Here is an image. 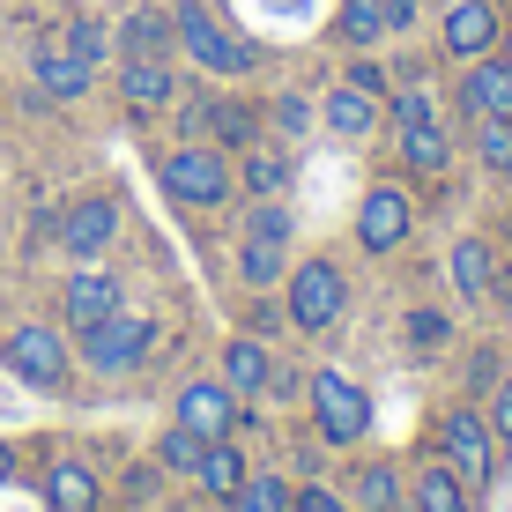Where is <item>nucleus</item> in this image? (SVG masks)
I'll list each match as a JSON object with an SVG mask.
<instances>
[{"instance_id": "1", "label": "nucleus", "mask_w": 512, "mask_h": 512, "mask_svg": "<svg viewBox=\"0 0 512 512\" xmlns=\"http://www.w3.org/2000/svg\"><path fill=\"white\" fill-rule=\"evenodd\" d=\"M156 179H164V193H171V201H186V208H223L238 193V171L223 164V149H208V141L171 149L164 164H156Z\"/></svg>"}, {"instance_id": "2", "label": "nucleus", "mask_w": 512, "mask_h": 512, "mask_svg": "<svg viewBox=\"0 0 512 512\" xmlns=\"http://www.w3.org/2000/svg\"><path fill=\"white\" fill-rule=\"evenodd\" d=\"M0 357H8V372L23 379V386H38V394H60L67 372H75V349H67V334L45 327V320H23L8 342H0Z\"/></svg>"}, {"instance_id": "3", "label": "nucleus", "mask_w": 512, "mask_h": 512, "mask_svg": "<svg viewBox=\"0 0 512 512\" xmlns=\"http://www.w3.org/2000/svg\"><path fill=\"white\" fill-rule=\"evenodd\" d=\"M149 342H156V327L141 320V312H127V305H119V312H104L97 327H82V349H75V357L90 364L97 379H127L134 364L149 357Z\"/></svg>"}, {"instance_id": "4", "label": "nucleus", "mask_w": 512, "mask_h": 512, "mask_svg": "<svg viewBox=\"0 0 512 512\" xmlns=\"http://www.w3.org/2000/svg\"><path fill=\"white\" fill-rule=\"evenodd\" d=\"M171 30H179V45L208 67V75H253V45H245L238 30H223L201 0H179V8H171Z\"/></svg>"}, {"instance_id": "5", "label": "nucleus", "mask_w": 512, "mask_h": 512, "mask_svg": "<svg viewBox=\"0 0 512 512\" xmlns=\"http://www.w3.org/2000/svg\"><path fill=\"white\" fill-rule=\"evenodd\" d=\"M438 453H446V468L461 475L468 490H483L490 475H498V438H490L483 409H446L438 416Z\"/></svg>"}, {"instance_id": "6", "label": "nucleus", "mask_w": 512, "mask_h": 512, "mask_svg": "<svg viewBox=\"0 0 512 512\" xmlns=\"http://www.w3.org/2000/svg\"><path fill=\"white\" fill-rule=\"evenodd\" d=\"M290 327H305V334H327L334 320L349 312V282H342V268L334 260H297L290 268Z\"/></svg>"}, {"instance_id": "7", "label": "nucleus", "mask_w": 512, "mask_h": 512, "mask_svg": "<svg viewBox=\"0 0 512 512\" xmlns=\"http://www.w3.org/2000/svg\"><path fill=\"white\" fill-rule=\"evenodd\" d=\"M305 401H312V423H320L327 446H357V438L372 431V394H364L357 379H342V372H320L305 386Z\"/></svg>"}, {"instance_id": "8", "label": "nucleus", "mask_w": 512, "mask_h": 512, "mask_svg": "<svg viewBox=\"0 0 512 512\" xmlns=\"http://www.w3.org/2000/svg\"><path fill=\"white\" fill-rule=\"evenodd\" d=\"M112 238H119V201H112V193H82V201L60 216V245L82 260V268L112 253Z\"/></svg>"}, {"instance_id": "9", "label": "nucleus", "mask_w": 512, "mask_h": 512, "mask_svg": "<svg viewBox=\"0 0 512 512\" xmlns=\"http://www.w3.org/2000/svg\"><path fill=\"white\" fill-rule=\"evenodd\" d=\"M171 416H179L193 438H231L245 423V401L223 379H193V386H179V409H171Z\"/></svg>"}, {"instance_id": "10", "label": "nucleus", "mask_w": 512, "mask_h": 512, "mask_svg": "<svg viewBox=\"0 0 512 512\" xmlns=\"http://www.w3.org/2000/svg\"><path fill=\"white\" fill-rule=\"evenodd\" d=\"M179 127H186L193 141H216V149H253L260 112H253L245 97H208V104H186Z\"/></svg>"}, {"instance_id": "11", "label": "nucleus", "mask_w": 512, "mask_h": 512, "mask_svg": "<svg viewBox=\"0 0 512 512\" xmlns=\"http://www.w3.org/2000/svg\"><path fill=\"white\" fill-rule=\"evenodd\" d=\"M409 231H416V208H409V193H401V186H372V193H364V208H357L364 253H394Z\"/></svg>"}, {"instance_id": "12", "label": "nucleus", "mask_w": 512, "mask_h": 512, "mask_svg": "<svg viewBox=\"0 0 512 512\" xmlns=\"http://www.w3.org/2000/svg\"><path fill=\"white\" fill-rule=\"evenodd\" d=\"M498 38H505V23H498L490 0H453V8H446V52H453V60H490Z\"/></svg>"}, {"instance_id": "13", "label": "nucleus", "mask_w": 512, "mask_h": 512, "mask_svg": "<svg viewBox=\"0 0 512 512\" xmlns=\"http://www.w3.org/2000/svg\"><path fill=\"white\" fill-rule=\"evenodd\" d=\"M60 312H67V327H97L104 320V312H119V275L112 268H97V260H90V268H75V275H67V290H60Z\"/></svg>"}, {"instance_id": "14", "label": "nucleus", "mask_w": 512, "mask_h": 512, "mask_svg": "<svg viewBox=\"0 0 512 512\" xmlns=\"http://www.w3.org/2000/svg\"><path fill=\"white\" fill-rule=\"evenodd\" d=\"M461 112H475V119H512V67L505 60H468Z\"/></svg>"}, {"instance_id": "15", "label": "nucleus", "mask_w": 512, "mask_h": 512, "mask_svg": "<svg viewBox=\"0 0 512 512\" xmlns=\"http://www.w3.org/2000/svg\"><path fill=\"white\" fill-rule=\"evenodd\" d=\"M119 97H127V112H164L171 97H179V75H171V60H127L119 67Z\"/></svg>"}, {"instance_id": "16", "label": "nucleus", "mask_w": 512, "mask_h": 512, "mask_svg": "<svg viewBox=\"0 0 512 512\" xmlns=\"http://www.w3.org/2000/svg\"><path fill=\"white\" fill-rule=\"evenodd\" d=\"M45 505L52 512H97L104 505V483L90 461H52L45 468Z\"/></svg>"}, {"instance_id": "17", "label": "nucleus", "mask_w": 512, "mask_h": 512, "mask_svg": "<svg viewBox=\"0 0 512 512\" xmlns=\"http://www.w3.org/2000/svg\"><path fill=\"white\" fill-rule=\"evenodd\" d=\"M30 75H38V90L45 97H60V104H75L82 90H90V75L97 67H82L67 45H38V60H30Z\"/></svg>"}, {"instance_id": "18", "label": "nucleus", "mask_w": 512, "mask_h": 512, "mask_svg": "<svg viewBox=\"0 0 512 512\" xmlns=\"http://www.w3.org/2000/svg\"><path fill=\"white\" fill-rule=\"evenodd\" d=\"M171 45H179V30H171L164 8H134L127 23H119V52H127V60H171Z\"/></svg>"}, {"instance_id": "19", "label": "nucleus", "mask_w": 512, "mask_h": 512, "mask_svg": "<svg viewBox=\"0 0 512 512\" xmlns=\"http://www.w3.org/2000/svg\"><path fill=\"white\" fill-rule=\"evenodd\" d=\"M320 119H327V134H342V141H364L379 127V97H364V90H349V82H334L327 104H320Z\"/></svg>"}, {"instance_id": "20", "label": "nucleus", "mask_w": 512, "mask_h": 512, "mask_svg": "<svg viewBox=\"0 0 512 512\" xmlns=\"http://www.w3.org/2000/svg\"><path fill=\"white\" fill-rule=\"evenodd\" d=\"M245 475H253V468H245V453L231 446V438H208V453H201V468H193V483H201L208 498H223V505H231Z\"/></svg>"}, {"instance_id": "21", "label": "nucleus", "mask_w": 512, "mask_h": 512, "mask_svg": "<svg viewBox=\"0 0 512 512\" xmlns=\"http://www.w3.org/2000/svg\"><path fill=\"white\" fill-rule=\"evenodd\" d=\"M401 164L416 171V179H438V171L453 164V141L438 119H423V127H401Z\"/></svg>"}, {"instance_id": "22", "label": "nucleus", "mask_w": 512, "mask_h": 512, "mask_svg": "<svg viewBox=\"0 0 512 512\" xmlns=\"http://www.w3.org/2000/svg\"><path fill=\"white\" fill-rule=\"evenodd\" d=\"M416 512H475V490L446 461H431V468L416 475Z\"/></svg>"}, {"instance_id": "23", "label": "nucleus", "mask_w": 512, "mask_h": 512, "mask_svg": "<svg viewBox=\"0 0 512 512\" xmlns=\"http://www.w3.org/2000/svg\"><path fill=\"white\" fill-rule=\"evenodd\" d=\"M268 372H275V357L260 342H231L223 349V386L245 401V394H268Z\"/></svg>"}, {"instance_id": "24", "label": "nucleus", "mask_w": 512, "mask_h": 512, "mask_svg": "<svg viewBox=\"0 0 512 512\" xmlns=\"http://www.w3.org/2000/svg\"><path fill=\"white\" fill-rule=\"evenodd\" d=\"M238 186L260 193V201H282V193H290V156H282V149H253L245 171H238Z\"/></svg>"}, {"instance_id": "25", "label": "nucleus", "mask_w": 512, "mask_h": 512, "mask_svg": "<svg viewBox=\"0 0 512 512\" xmlns=\"http://www.w3.org/2000/svg\"><path fill=\"white\" fill-rule=\"evenodd\" d=\"M334 38H342V45H379L386 38V0H342Z\"/></svg>"}, {"instance_id": "26", "label": "nucleus", "mask_w": 512, "mask_h": 512, "mask_svg": "<svg viewBox=\"0 0 512 512\" xmlns=\"http://www.w3.org/2000/svg\"><path fill=\"white\" fill-rule=\"evenodd\" d=\"M357 505L364 512H401V468L394 461H364L357 468Z\"/></svg>"}, {"instance_id": "27", "label": "nucleus", "mask_w": 512, "mask_h": 512, "mask_svg": "<svg viewBox=\"0 0 512 512\" xmlns=\"http://www.w3.org/2000/svg\"><path fill=\"white\" fill-rule=\"evenodd\" d=\"M446 268H453V290L461 297H490V245L483 238H461Z\"/></svg>"}, {"instance_id": "28", "label": "nucleus", "mask_w": 512, "mask_h": 512, "mask_svg": "<svg viewBox=\"0 0 512 512\" xmlns=\"http://www.w3.org/2000/svg\"><path fill=\"white\" fill-rule=\"evenodd\" d=\"M231 512H297V490L282 483V475H245Z\"/></svg>"}, {"instance_id": "29", "label": "nucleus", "mask_w": 512, "mask_h": 512, "mask_svg": "<svg viewBox=\"0 0 512 512\" xmlns=\"http://www.w3.org/2000/svg\"><path fill=\"white\" fill-rule=\"evenodd\" d=\"M475 156H483V171L512 179V119H483L475 127Z\"/></svg>"}, {"instance_id": "30", "label": "nucleus", "mask_w": 512, "mask_h": 512, "mask_svg": "<svg viewBox=\"0 0 512 512\" xmlns=\"http://www.w3.org/2000/svg\"><path fill=\"white\" fill-rule=\"evenodd\" d=\"M201 453H208V438H193L186 423H171V431H164V446H156V461H164L171 475H193V468H201Z\"/></svg>"}, {"instance_id": "31", "label": "nucleus", "mask_w": 512, "mask_h": 512, "mask_svg": "<svg viewBox=\"0 0 512 512\" xmlns=\"http://www.w3.org/2000/svg\"><path fill=\"white\" fill-rule=\"evenodd\" d=\"M238 275L253 282V290L282 282V245H268V238H245V253H238Z\"/></svg>"}, {"instance_id": "32", "label": "nucleus", "mask_w": 512, "mask_h": 512, "mask_svg": "<svg viewBox=\"0 0 512 512\" xmlns=\"http://www.w3.org/2000/svg\"><path fill=\"white\" fill-rule=\"evenodd\" d=\"M67 52H75L82 67H97L104 52H112V30H104L97 15H75V23H67Z\"/></svg>"}, {"instance_id": "33", "label": "nucleus", "mask_w": 512, "mask_h": 512, "mask_svg": "<svg viewBox=\"0 0 512 512\" xmlns=\"http://www.w3.org/2000/svg\"><path fill=\"white\" fill-rule=\"evenodd\" d=\"M290 231H297V223H290V208H282V201H260L253 223H245V238H268V245H290Z\"/></svg>"}, {"instance_id": "34", "label": "nucleus", "mask_w": 512, "mask_h": 512, "mask_svg": "<svg viewBox=\"0 0 512 512\" xmlns=\"http://www.w3.org/2000/svg\"><path fill=\"white\" fill-rule=\"evenodd\" d=\"M268 127H275L282 141H305V134H312V104H305V97H275Z\"/></svg>"}, {"instance_id": "35", "label": "nucleus", "mask_w": 512, "mask_h": 512, "mask_svg": "<svg viewBox=\"0 0 512 512\" xmlns=\"http://www.w3.org/2000/svg\"><path fill=\"white\" fill-rule=\"evenodd\" d=\"M423 119H438V104L423 82H401V97H394V127H423Z\"/></svg>"}, {"instance_id": "36", "label": "nucleus", "mask_w": 512, "mask_h": 512, "mask_svg": "<svg viewBox=\"0 0 512 512\" xmlns=\"http://www.w3.org/2000/svg\"><path fill=\"white\" fill-rule=\"evenodd\" d=\"M498 386V349H475L468 357V394H490Z\"/></svg>"}, {"instance_id": "37", "label": "nucleus", "mask_w": 512, "mask_h": 512, "mask_svg": "<svg viewBox=\"0 0 512 512\" xmlns=\"http://www.w3.org/2000/svg\"><path fill=\"white\" fill-rule=\"evenodd\" d=\"M490 438H498V446H512V379L498 386V401H490Z\"/></svg>"}, {"instance_id": "38", "label": "nucleus", "mask_w": 512, "mask_h": 512, "mask_svg": "<svg viewBox=\"0 0 512 512\" xmlns=\"http://www.w3.org/2000/svg\"><path fill=\"white\" fill-rule=\"evenodd\" d=\"M349 90L379 97V90H386V67H379V60H357V67H349Z\"/></svg>"}, {"instance_id": "39", "label": "nucleus", "mask_w": 512, "mask_h": 512, "mask_svg": "<svg viewBox=\"0 0 512 512\" xmlns=\"http://www.w3.org/2000/svg\"><path fill=\"white\" fill-rule=\"evenodd\" d=\"M409 342L438 349V342H446V320H438V312H416V320H409Z\"/></svg>"}, {"instance_id": "40", "label": "nucleus", "mask_w": 512, "mask_h": 512, "mask_svg": "<svg viewBox=\"0 0 512 512\" xmlns=\"http://www.w3.org/2000/svg\"><path fill=\"white\" fill-rule=\"evenodd\" d=\"M305 386H312V379H297L290 364H275V372H268V394H275V401H297Z\"/></svg>"}, {"instance_id": "41", "label": "nucleus", "mask_w": 512, "mask_h": 512, "mask_svg": "<svg viewBox=\"0 0 512 512\" xmlns=\"http://www.w3.org/2000/svg\"><path fill=\"white\" fill-rule=\"evenodd\" d=\"M297 512H349V505L334 498V490H320V483H305V490H297Z\"/></svg>"}, {"instance_id": "42", "label": "nucleus", "mask_w": 512, "mask_h": 512, "mask_svg": "<svg viewBox=\"0 0 512 512\" xmlns=\"http://www.w3.org/2000/svg\"><path fill=\"white\" fill-rule=\"evenodd\" d=\"M416 23V0H386V30H409Z\"/></svg>"}, {"instance_id": "43", "label": "nucleus", "mask_w": 512, "mask_h": 512, "mask_svg": "<svg viewBox=\"0 0 512 512\" xmlns=\"http://www.w3.org/2000/svg\"><path fill=\"white\" fill-rule=\"evenodd\" d=\"M0 483H15V446H0Z\"/></svg>"}, {"instance_id": "44", "label": "nucleus", "mask_w": 512, "mask_h": 512, "mask_svg": "<svg viewBox=\"0 0 512 512\" xmlns=\"http://www.w3.org/2000/svg\"><path fill=\"white\" fill-rule=\"evenodd\" d=\"M498 52H505V67H512V30H505V38H498Z\"/></svg>"}]
</instances>
